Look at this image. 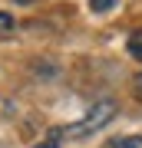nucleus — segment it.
Segmentation results:
<instances>
[{
	"label": "nucleus",
	"mask_w": 142,
	"mask_h": 148,
	"mask_svg": "<svg viewBox=\"0 0 142 148\" xmlns=\"http://www.w3.org/2000/svg\"><path fill=\"white\" fill-rule=\"evenodd\" d=\"M116 112H119V106L112 99H99L96 106H89V112H86L79 122H73V125L63 128V138H86V135L99 132L103 125H109V122L116 119Z\"/></svg>",
	"instance_id": "1"
},
{
	"label": "nucleus",
	"mask_w": 142,
	"mask_h": 148,
	"mask_svg": "<svg viewBox=\"0 0 142 148\" xmlns=\"http://www.w3.org/2000/svg\"><path fill=\"white\" fill-rule=\"evenodd\" d=\"M106 148H142V135H119V138H112Z\"/></svg>",
	"instance_id": "2"
},
{
	"label": "nucleus",
	"mask_w": 142,
	"mask_h": 148,
	"mask_svg": "<svg viewBox=\"0 0 142 148\" xmlns=\"http://www.w3.org/2000/svg\"><path fill=\"white\" fill-rule=\"evenodd\" d=\"M63 142H66V138H63V128H53V132H50L46 138H43V142H37L33 148H60Z\"/></svg>",
	"instance_id": "3"
},
{
	"label": "nucleus",
	"mask_w": 142,
	"mask_h": 148,
	"mask_svg": "<svg viewBox=\"0 0 142 148\" xmlns=\"http://www.w3.org/2000/svg\"><path fill=\"white\" fill-rule=\"evenodd\" d=\"M129 53L136 56V59H142V30H136L129 36Z\"/></svg>",
	"instance_id": "4"
},
{
	"label": "nucleus",
	"mask_w": 142,
	"mask_h": 148,
	"mask_svg": "<svg viewBox=\"0 0 142 148\" xmlns=\"http://www.w3.org/2000/svg\"><path fill=\"white\" fill-rule=\"evenodd\" d=\"M13 27H17V20H13L7 10H0V33H10Z\"/></svg>",
	"instance_id": "5"
},
{
	"label": "nucleus",
	"mask_w": 142,
	"mask_h": 148,
	"mask_svg": "<svg viewBox=\"0 0 142 148\" xmlns=\"http://www.w3.org/2000/svg\"><path fill=\"white\" fill-rule=\"evenodd\" d=\"M89 7L96 13H106V10H112V7H116V0H89Z\"/></svg>",
	"instance_id": "6"
},
{
	"label": "nucleus",
	"mask_w": 142,
	"mask_h": 148,
	"mask_svg": "<svg viewBox=\"0 0 142 148\" xmlns=\"http://www.w3.org/2000/svg\"><path fill=\"white\" fill-rule=\"evenodd\" d=\"M13 3H20V7H30V3H40V0H13Z\"/></svg>",
	"instance_id": "7"
}]
</instances>
